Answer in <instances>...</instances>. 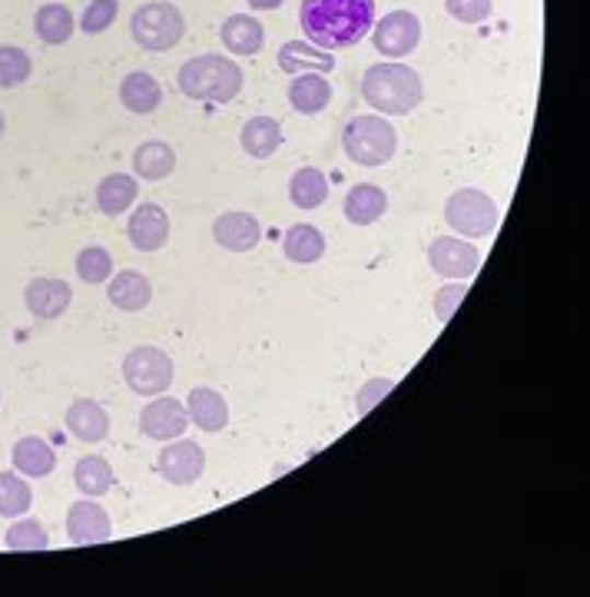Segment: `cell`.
I'll return each mask as SVG.
<instances>
[{
    "label": "cell",
    "instance_id": "1",
    "mask_svg": "<svg viewBox=\"0 0 590 597\" xmlns=\"http://www.w3.org/2000/svg\"><path fill=\"white\" fill-rule=\"evenodd\" d=\"M299 24L322 50L356 47L375 24V0H302Z\"/></svg>",
    "mask_w": 590,
    "mask_h": 597
},
{
    "label": "cell",
    "instance_id": "2",
    "mask_svg": "<svg viewBox=\"0 0 590 597\" xmlns=\"http://www.w3.org/2000/svg\"><path fill=\"white\" fill-rule=\"evenodd\" d=\"M362 96L372 110H379L385 116H408L421 103L425 87H421L418 70H412L402 60H385V64H375L366 70Z\"/></svg>",
    "mask_w": 590,
    "mask_h": 597
},
{
    "label": "cell",
    "instance_id": "3",
    "mask_svg": "<svg viewBox=\"0 0 590 597\" xmlns=\"http://www.w3.org/2000/svg\"><path fill=\"white\" fill-rule=\"evenodd\" d=\"M246 77L232 57L222 54H199L186 60L176 73V87L189 100H206V103H229L240 96Z\"/></svg>",
    "mask_w": 590,
    "mask_h": 597
},
{
    "label": "cell",
    "instance_id": "4",
    "mask_svg": "<svg viewBox=\"0 0 590 597\" xmlns=\"http://www.w3.org/2000/svg\"><path fill=\"white\" fill-rule=\"evenodd\" d=\"M342 147H345V157L351 163L372 170V167H385L395 157L398 134H395V127L389 124L385 116L362 113V116H351L348 124H345Z\"/></svg>",
    "mask_w": 590,
    "mask_h": 597
},
{
    "label": "cell",
    "instance_id": "5",
    "mask_svg": "<svg viewBox=\"0 0 590 597\" xmlns=\"http://www.w3.org/2000/svg\"><path fill=\"white\" fill-rule=\"evenodd\" d=\"M130 34L134 41L150 50V54H166L173 50L183 34H186V21L180 14L176 4H170V0H150V4L137 8L134 18H130Z\"/></svg>",
    "mask_w": 590,
    "mask_h": 597
},
{
    "label": "cell",
    "instance_id": "6",
    "mask_svg": "<svg viewBox=\"0 0 590 597\" xmlns=\"http://www.w3.org/2000/svg\"><path fill=\"white\" fill-rule=\"evenodd\" d=\"M498 219H501L498 203L488 193L475 190V186H464V190H458V193H451L444 199V222L454 232H461L464 239L491 236L498 229Z\"/></svg>",
    "mask_w": 590,
    "mask_h": 597
},
{
    "label": "cell",
    "instance_id": "7",
    "mask_svg": "<svg viewBox=\"0 0 590 597\" xmlns=\"http://www.w3.org/2000/svg\"><path fill=\"white\" fill-rule=\"evenodd\" d=\"M173 376H176L173 358L157 345H137L124 358V379H127L134 395H143V399L166 395L173 386Z\"/></svg>",
    "mask_w": 590,
    "mask_h": 597
},
{
    "label": "cell",
    "instance_id": "8",
    "mask_svg": "<svg viewBox=\"0 0 590 597\" xmlns=\"http://www.w3.org/2000/svg\"><path fill=\"white\" fill-rule=\"evenodd\" d=\"M482 250L478 246H471V243H464V239H451V236H438V239H431V246H428V263H431V269L441 276V279H448V283H464V279H471L478 269H482Z\"/></svg>",
    "mask_w": 590,
    "mask_h": 597
},
{
    "label": "cell",
    "instance_id": "9",
    "mask_svg": "<svg viewBox=\"0 0 590 597\" xmlns=\"http://www.w3.org/2000/svg\"><path fill=\"white\" fill-rule=\"evenodd\" d=\"M372 27H375L372 31V44L389 60H402V57H408L421 44V21L412 11H392V14H385Z\"/></svg>",
    "mask_w": 590,
    "mask_h": 597
},
{
    "label": "cell",
    "instance_id": "10",
    "mask_svg": "<svg viewBox=\"0 0 590 597\" xmlns=\"http://www.w3.org/2000/svg\"><path fill=\"white\" fill-rule=\"evenodd\" d=\"M157 468H160V474L166 478L170 485L189 489V485L199 482L203 471H206V455H203V448H199L196 441L173 438V441L160 451Z\"/></svg>",
    "mask_w": 590,
    "mask_h": 597
},
{
    "label": "cell",
    "instance_id": "11",
    "mask_svg": "<svg viewBox=\"0 0 590 597\" xmlns=\"http://www.w3.org/2000/svg\"><path fill=\"white\" fill-rule=\"evenodd\" d=\"M186 405L180 399H170V395H157L153 402H147V409L140 412V432L153 441H173V438H183L186 432Z\"/></svg>",
    "mask_w": 590,
    "mask_h": 597
},
{
    "label": "cell",
    "instance_id": "12",
    "mask_svg": "<svg viewBox=\"0 0 590 597\" xmlns=\"http://www.w3.org/2000/svg\"><path fill=\"white\" fill-rule=\"evenodd\" d=\"M212 239L229 253H253L263 239V226L253 213L229 209L212 222Z\"/></svg>",
    "mask_w": 590,
    "mask_h": 597
},
{
    "label": "cell",
    "instance_id": "13",
    "mask_svg": "<svg viewBox=\"0 0 590 597\" xmlns=\"http://www.w3.org/2000/svg\"><path fill=\"white\" fill-rule=\"evenodd\" d=\"M127 236H130L134 250H140V253H160L170 243V216H166V209L157 206V203L137 206L134 216H130Z\"/></svg>",
    "mask_w": 590,
    "mask_h": 597
},
{
    "label": "cell",
    "instance_id": "14",
    "mask_svg": "<svg viewBox=\"0 0 590 597\" xmlns=\"http://www.w3.org/2000/svg\"><path fill=\"white\" fill-rule=\"evenodd\" d=\"M24 302H27V309H31L37 319L54 322V319H60V315L70 309V302H73V289H70V283H63V279L37 276V279H31V283H27V289H24Z\"/></svg>",
    "mask_w": 590,
    "mask_h": 597
},
{
    "label": "cell",
    "instance_id": "15",
    "mask_svg": "<svg viewBox=\"0 0 590 597\" xmlns=\"http://www.w3.org/2000/svg\"><path fill=\"white\" fill-rule=\"evenodd\" d=\"M113 535V525H109V515L103 505H96L93 498L86 502H77L70 512H67V538L73 544H103L109 541Z\"/></svg>",
    "mask_w": 590,
    "mask_h": 597
},
{
    "label": "cell",
    "instance_id": "16",
    "mask_svg": "<svg viewBox=\"0 0 590 597\" xmlns=\"http://www.w3.org/2000/svg\"><path fill=\"white\" fill-rule=\"evenodd\" d=\"M67 432L83 441V445H100L109 438V415L100 402L93 399H77L70 409H67V418H63Z\"/></svg>",
    "mask_w": 590,
    "mask_h": 597
},
{
    "label": "cell",
    "instance_id": "17",
    "mask_svg": "<svg viewBox=\"0 0 590 597\" xmlns=\"http://www.w3.org/2000/svg\"><path fill=\"white\" fill-rule=\"evenodd\" d=\"M106 299H109L113 309H120V312H143L153 302V286H150V279L143 273L124 269V273L109 276Z\"/></svg>",
    "mask_w": 590,
    "mask_h": 597
},
{
    "label": "cell",
    "instance_id": "18",
    "mask_svg": "<svg viewBox=\"0 0 590 597\" xmlns=\"http://www.w3.org/2000/svg\"><path fill=\"white\" fill-rule=\"evenodd\" d=\"M186 415L206 435H216V432H222L229 425V405H225V399L219 392L206 389V386H196L186 395Z\"/></svg>",
    "mask_w": 590,
    "mask_h": 597
},
{
    "label": "cell",
    "instance_id": "19",
    "mask_svg": "<svg viewBox=\"0 0 590 597\" xmlns=\"http://www.w3.org/2000/svg\"><path fill=\"white\" fill-rule=\"evenodd\" d=\"M342 209H345V219L351 226H372V222H379L389 213V196L375 183H356V186L348 190Z\"/></svg>",
    "mask_w": 590,
    "mask_h": 597
},
{
    "label": "cell",
    "instance_id": "20",
    "mask_svg": "<svg viewBox=\"0 0 590 597\" xmlns=\"http://www.w3.org/2000/svg\"><path fill=\"white\" fill-rule=\"evenodd\" d=\"M219 37H222V47H225L229 54H240V57H253V54H259L263 44H266L263 24H259L256 18H250V14H232V18L222 24Z\"/></svg>",
    "mask_w": 590,
    "mask_h": 597
},
{
    "label": "cell",
    "instance_id": "21",
    "mask_svg": "<svg viewBox=\"0 0 590 597\" xmlns=\"http://www.w3.org/2000/svg\"><path fill=\"white\" fill-rule=\"evenodd\" d=\"M289 103H292V110H299L305 116H319L332 103V83L319 70L296 73V80L289 87Z\"/></svg>",
    "mask_w": 590,
    "mask_h": 597
},
{
    "label": "cell",
    "instance_id": "22",
    "mask_svg": "<svg viewBox=\"0 0 590 597\" xmlns=\"http://www.w3.org/2000/svg\"><path fill=\"white\" fill-rule=\"evenodd\" d=\"M282 253L296 266H312L325 256V236L312 222H296L286 239H282Z\"/></svg>",
    "mask_w": 590,
    "mask_h": 597
},
{
    "label": "cell",
    "instance_id": "23",
    "mask_svg": "<svg viewBox=\"0 0 590 597\" xmlns=\"http://www.w3.org/2000/svg\"><path fill=\"white\" fill-rule=\"evenodd\" d=\"M11 461H14V471H21V474H27V478H47V474H54V468H57V451H54L44 438L27 435V438H21V441L14 445Z\"/></svg>",
    "mask_w": 590,
    "mask_h": 597
},
{
    "label": "cell",
    "instance_id": "24",
    "mask_svg": "<svg viewBox=\"0 0 590 597\" xmlns=\"http://www.w3.org/2000/svg\"><path fill=\"white\" fill-rule=\"evenodd\" d=\"M137 196H140V186L127 173H109L96 186V206H100L103 216H120V213H127L137 203Z\"/></svg>",
    "mask_w": 590,
    "mask_h": 597
},
{
    "label": "cell",
    "instance_id": "25",
    "mask_svg": "<svg viewBox=\"0 0 590 597\" xmlns=\"http://www.w3.org/2000/svg\"><path fill=\"white\" fill-rule=\"evenodd\" d=\"M120 100H124V106H127L130 113L147 116V113H153V110L163 103V90H160V83H157L153 73L134 70V73L124 77V83H120Z\"/></svg>",
    "mask_w": 590,
    "mask_h": 597
},
{
    "label": "cell",
    "instance_id": "26",
    "mask_svg": "<svg viewBox=\"0 0 590 597\" xmlns=\"http://www.w3.org/2000/svg\"><path fill=\"white\" fill-rule=\"evenodd\" d=\"M240 143H243V150L253 160H269L282 147V127H279V119H273V116H253L250 124L243 127V134H240Z\"/></svg>",
    "mask_w": 590,
    "mask_h": 597
},
{
    "label": "cell",
    "instance_id": "27",
    "mask_svg": "<svg viewBox=\"0 0 590 597\" xmlns=\"http://www.w3.org/2000/svg\"><path fill=\"white\" fill-rule=\"evenodd\" d=\"M176 170V150L163 140H147L134 150V173L140 180H166Z\"/></svg>",
    "mask_w": 590,
    "mask_h": 597
},
{
    "label": "cell",
    "instance_id": "28",
    "mask_svg": "<svg viewBox=\"0 0 590 597\" xmlns=\"http://www.w3.org/2000/svg\"><path fill=\"white\" fill-rule=\"evenodd\" d=\"M34 31L44 44L50 47H60L73 37L77 31V21H73V11L67 4H44L37 14H34Z\"/></svg>",
    "mask_w": 590,
    "mask_h": 597
},
{
    "label": "cell",
    "instance_id": "29",
    "mask_svg": "<svg viewBox=\"0 0 590 597\" xmlns=\"http://www.w3.org/2000/svg\"><path fill=\"white\" fill-rule=\"evenodd\" d=\"M73 482H77L80 495L100 498L113 489V468L103 455H86L73 464Z\"/></svg>",
    "mask_w": 590,
    "mask_h": 597
},
{
    "label": "cell",
    "instance_id": "30",
    "mask_svg": "<svg viewBox=\"0 0 590 597\" xmlns=\"http://www.w3.org/2000/svg\"><path fill=\"white\" fill-rule=\"evenodd\" d=\"M289 199L299 209H319L328 199V180H325V173L315 170V167L296 170L292 180H289Z\"/></svg>",
    "mask_w": 590,
    "mask_h": 597
},
{
    "label": "cell",
    "instance_id": "31",
    "mask_svg": "<svg viewBox=\"0 0 590 597\" xmlns=\"http://www.w3.org/2000/svg\"><path fill=\"white\" fill-rule=\"evenodd\" d=\"M279 67L286 70V73H299V70H319V73H328V70H335V57L332 54H322V47H315V44H299V41H292V44H282L279 47Z\"/></svg>",
    "mask_w": 590,
    "mask_h": 597
},
{
    "label": "cell",
    "instance_id": "32",
    "mask_svg": "<svg viewBox=\"0 0 590 597\" xmlns=\"http://www.w3.org/2000/svg\"><path fill=\"white\" fill-rule=\"evenodd\" d=\"M34 505V492L21 471H0V518H21Z\"/></svg>",
    "mask_w": 590,
    "mask_h": 597
},
{
    "label": "cell",
    "instance_id": "33",
    "mask_svg": "<svg viewBox=\"0 0 590 597\" xmlns=\"http://www.w3.org/2000/svg\"><path fill=\"white\" fill-rule=\"evenodd\" d=\"M31 73H34V60L24 47H14V44L0 47V87L14 90V87L27 83Z\"/></svg>",
    "mask_w": 590,
    "mask_h": 597
},
{
    "label": "cell",
    "instance_id": "34",
    "mask_svg": "<svg viewBox=\"0 0 590 597\" xmlns=\"http://www.w3.org/2000/svg\"><path fill=\"white\" fill-rule=\"evenodd\" d=\"M4 544L11 551H47L50 548V538L44 531V525L37 518H21L8 528L4 535Z\"/></svg>",
    "mask_w": 590,
    "mask_h": 597
},
{
    "label": "cell",
    "instance_id": "35",
    "mask_svg": "<svg viewBox=\"0 0 590 597\" xmlns=\"http://www.w3.org/2000/svg\"><path fill=\"white\" fill-rule=\"evenodd\" d=\"M77 276L90 286H100L113 276V256L103 250V246H83L77 253Z\"/></svg>",
    "mask_w": 590,
    "mask_h": 597
},
{
    "label": "cell",
    "instance_id": "36",
    "mask_svg": "<svg viewBox=\"0 0 590 597\" xmlns=\"http://www.w3.org/2000/svg\"><path fill=\"white\" fill-rule=\"evenodd\" d=\"M116 14H120V4H116V0H90V8L80 18V31L83 34H103L116 21Z\"/></svg>",
    "mask_w": 590,
    "mask_h": 597
},
{
    "label": "cell",
    "instance_id": "37",
    "mask_svg": "<svg viewBox=\"0 0 590 597\" xmlns=\"http://www.w3.org/2000/svg\"><path fill=\"white\" fill-rule=\"evenodd\" d=\"M444 11L461 24H485L491 18V0H444Z\"/></svg>",
    "mask_w": 590,
    "mask_h": 597
},
{
    "label": "cell",
    "instance_id": "38",
    "mask_svg": "<svg viewBox=\"0 0 590 597\" xmlns=\"http://www.w3.org/2000/svg\"><path fill=\"white\" fill-rule=\"evenodd\" d=\"M464 292H467V286H464L461 279H458V283H448V286H441V289L435 292V315H438V322H448V319L458 312Z\"/></svg>",
    "mask_w": 590,
    "mask_h": 597
},
{
    "label": "cell",
    "instance_id": "39",
    "mask_svg": "<svg viewBox=\"0 0 590 597\" xmlns=\"http://www.w3.org/2000/svg\"><path fill=\"white\" fill-rule=\"evenodd\" d=\"M392 389H395V382H392V379H372V382H366V386H362V392H359V402H356L359 415L366 418V415H369V412H372V409H375V405H379V402H382Z\"/></svg>",
    "mask_w": 590,
    "mask_h": 597
},
{
    "label": "cell",
    "instance_id": "40",
    "mask_svg": "<svg viewBox=\"0 0 590 597\" xmlns=\"http://www.w3.org/2000/svg\"><path fill=\"white\" fill-rule=\"evenodd\" d=\"M286 4V0H250L253 11H279Z\"/></svg>",
    "mask_w": 590,
    "mask_h": 597
},
{
    "label": "cell",
    "instance_id": "41",
    "mask_svg": "<svg viewBox=\"0 0 590 597\" xmlns=\"http://www.w3.org/2000/svg\"><path fill=\"white\" fill-rule=\"evenodd\" d=\"M4 130H8V119H4V113H0V137H4Z\"/></svg>",
    "mask_w": 590,
    "mask_h": 597
}]
</instances>
